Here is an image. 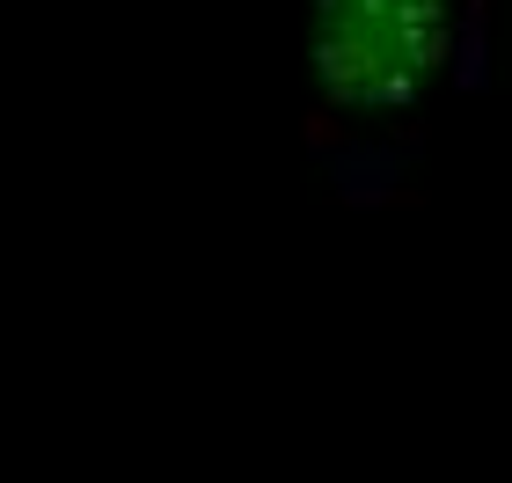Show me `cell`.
<instances>
[{"instance_id": "6da1fadb", "label": "cell", "mask_w": 512, "mask_h": 483, "mask_svg": "<svg viewBox=\"0 0 512 483\" xmlns=\"http://www.w3.org/2000/svg\"><path fill=\"white\" fill-rule=\"evenodd\" d=\"M491 0H308V147L344 198H388L483 81Z\"/></svg>"}]
</instances>
